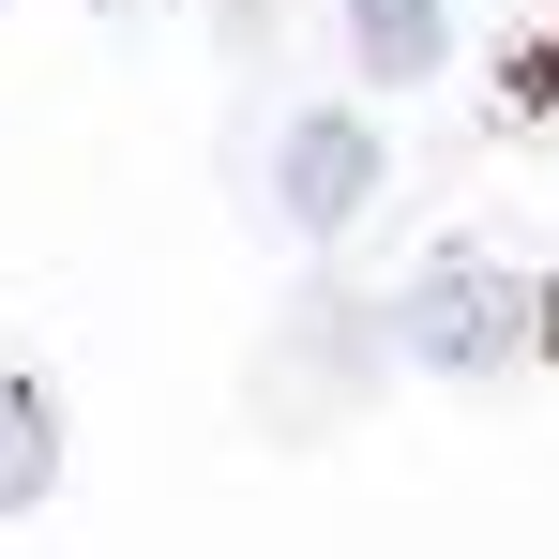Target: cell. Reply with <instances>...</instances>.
<instances>
[{
  "label": "cell",
  "instance_id": "cell-1",
  "mask_svg": "<svg viewBox=\"0 0 559 559\" xmlns=\"http://www.w3.org/2000/svg\"><path fill=\"white\" fill-rule=\"evenodd\" d=\"M378 333H393L424 378H514V364H545V348H559V287L514 273V258H484V242H439Z\"/></svg>",
  "mask_w": 559,
  "mask_h": 559
},
{
  "label": "cell",
  "instance_id": "cell-2",
  "mask_svg": "<svg viewBox=\"0 0 559 559\" xmlns=\"http://www.w3.org/2000/svg\"><path fill=\"white\" fill-rule=\"evenodd\" d=\"M378 348H393V333H378L348 287H302V302L273 318V348H258V424H273V439L348 424V408L378 393Z\"/></svg>",
  "mask_w": 559,
  "mask_h": 559
},
{
  "label": "cell",
  "instance_id": "cell-3",
  "mask_svg": "<svg viewBox=\"0 0 559 559\" xmlns=\"http://www.w3.org/2000/svg\"><path fill=\"white\" fill-rule=\"evenodd\" d=\"M273 212L302 227V242H333V227L378 212V136L348 121V106H302V121L273 136Z\"/></svg>",
  "mask_w": 559,
  "mask_h": 559
},
{
  "label": "cell",
  "instance_id": "cell-4",
  "mask_svg": "<svg viewBox=\"0 0 559 559\" xmlns=\"http://www.w3.org/2000/svg\"><path fill=\"white\" fill-rule=\"evenodd\" d=\"M333 31H348V61H364L378 92H424L454 61V15L439 0H333Z\"/></svg>",
  "mask_w": 559,
  "mask_h": 559
},
{
  "label": "cell",
  "instance_id": "cell-5",
  "mask_svg": "<svg viewBox=\"0 0 559 559\" xmlns=\"http://www.w3.org/2000/svg\"><path fill=\"white\" fill-rule=\"evenodd\" d=\"M46 484H61V408L31 364H0V514H31Z\"/></svg>",
  "mask_w": 559,
  "mask_h": 559
}]
</instances>
